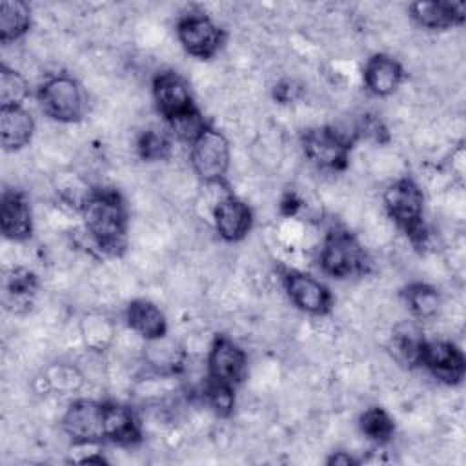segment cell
<instances>
[{
	"label": "cell",
	"instance_id": "cell-1",
	"mask_svg": "<svg viewBox=\"0 0 466 466\" xmlns=\"http://www.w3.org/2000/svg\"><path fill=\"white\" fill-rule=\"evenodd\" d=\"M80 213L93 242L107 255H120L127 244V209L115 189H89Z\"/></svg>",
	"mask_w": 466,
	"mask_h": 466
},
{
	"label": "cell",
	"instance_id": "cell-2",
	"mask_svg": "<svg viewBox=\"0 0 466 466\" xmlns=\"http://www.w3.org/2000/svg\"><path fill=\"white\" fill-rule=\"evenodd\" d=\"M384 208L393 222L413 240L422 242L426 237L422 224L424 195L411 178L404 177L390 184L384 191Z\"/></svg>",
	"mask_w": 466,
	"mask_h": 466
},
{
	"label": "cell",
	"instance_id": "cell-3",
	"mask_svg": "<svg viewBox=\"0 0 466 466\" xmlns=\"http://www.w3.org/2000/svg\"><path fill=\"white\" fill-rule=\"evenodd\" d=\"M368 258L359 240L342 228H333L320 248V268L335 279L351 277L366 271Z\"/></svg>",
	"mask_w": 466,
	"mask_h": 466
},
{
	"label": "cell",
	"instance_id": "cell-4",
	"mask_svg": "<svg viewBox=\"0 0 466 466\" xmlns=\"http://www.w3.org/2000/svg\"><path fill=\"white\" fill-rule=\"evenodd\" d=\"M191 144L189 160L195 173L208 184L220 182L229 169V142L211 126H206Z\"/></svg>",
	"mask_w": 466,
	"mask_h": 466
},
{
	"label": "cell",
	"instance_id": "cell-5",
	"mask_svg": "<svg viewBox=\"0 0 466 466\" xmlns=\"http://www.w3.org/2000/svg\"><path fill=\"white\" fill-rule=\"evenodd\" d=\"M42 111L56 122L71 124L84 113V98L78 82L67 75L49 76L38 89Z\"/></svg>",
	"mask_w": 466,
	"mask_h": 466
},
{
	"label": "cell",
	"instance_id": "cell-6",
	"mask_svg": "<svg viewBox=\"0 0 466 466\" xmlns=\"http://www.w3.org/2000/svg\"><path fill=\"white\" fill-rule=\"evenodd\" d=\"M302 147L315 166L324 169H344L350 158L351 140L342 131L322 126L304 133Z\"/></svg>",
	"mask_w": 466,
	"mask_h": 466
},
{
	"label": "cell",
	"instance_id": "cell-7",
	"mask_svg": "<svg viewBox=\"0 0 466 466\" xmlns=\"http://www.w3.org/2000/svg\"><path fill=\"white\" fill-rule=\"evenodd\" d=\"M177 38L180 46L197 58H211L222 46V29L202 11L187 13L177 22Z\"/></svg>",
	"mask_w": 466,
	"mask_h": 466
},
{
	"label": "cell",
	"instance_id": "cell-8",
	"mask_svg": "<svg viewBox=\"0 0 466 466\" xmlns=\"http://www.w3.org/2000/svg\"><path fill=\"white\" fill-rule=\"evenodd\" d=\"M106 402L78 399L66 410L62 430L78 444H95L106 439Z\"/></svg>",
	"mask_w": 466,
	"mask_h": 466
},
{
	"label": "cell",
	"instance_id": "cell-9",
	"mask_svg": "<svg viewBox=\"0 0 466 466\" xmlns=\"http://www.w3.org/2000/svg\"><path fill=\"white\" fill-rule=\"evenodd\" d=\"M248 368V357L244 350L231 339L215 337L208 353V382L235 390L244 379Z\"/></svg>",
	"mask_w": 466,
	"mask_h": 466
},
{
	"label": "cell",
	"instance_id": "cell-10",
	"mask_svg": "<svg viewBox=\"0 0 466 466\" xmlns=\"http://www.w3.org/2000/svg\"><path fill=\"white\" fill-rule=\"evenodd\" d=\"M151 91H153L155 104H157L158 111L162 113V116L167 120V124H171L197 109L193 104V96H191L186 78L182 75H178L177 71L167 69V71H160L158 75H155Z\"/></svg>",
	"mask_w": 466,
	"mask_h": 466
},
{
	"label": "cell",
	"instance_id": "cell-11",
	"mask_svg": "<svg viewBox=\"0 0 466 466\" xmlns=\"http://www.w3.org/2000/svg\"><path fill=\"white\" fill-rule=\"evenodd\" d=\"M284 288L291 302L304 313L326 315L331 309L333 297L329 289L304 271L288 269L284 273Z\"/></svg>",
	"mask_w": 466,
	"mask_h": 466
},
{
	"label": "cell",
	"instance_id": "cell-12",
	"mask_svg": "<svg viewBox=\"0 0 466 466\" xmlns=\"http://www.w3.org/2000/svg\"><path fill=\"white\" fill-rule=\"evenodd\" d=\"M420 364L426 366L435 379L446 384L461 382L466 371V360L462 351L455 344L446 340L424 342Z\"/></svg>",
	"mask_w": 466,
	"mask_h": 466
},
{
	"label": "cell",
	"instance_id": "cell-13",
	"mask_svg": "<svg viewBox=\"0 0 466 466\" xmlns=\"http://www.w3.org/2000/svg\"><path fill=\"white\" fill-rule=\"evenodd\" d=\"M0 229L7 240H27L33 233V213L24 193L5 189L0 198Z\"/></svg>",
	"mask_w": 466,
	"mask_h": 466
},
{
	"label": "cell",
	"instance_id": "cell-14",
	"mask_svg": "<svg viewBox=\"0 0 466 466\" xmlns=\"http://www.w3.org/2000/svg\"><path fill=\"white\" fill-rule=\"evenodd\" d=\"M213 220L218 235L228 242L246 237L251 228V209L235 195H224L213 208Z\"/></svg>",
	"mask_w": 466,
	"mask_h": 466
},
{
	"label": "cell",
	"instance_id": "cell-15",
	"mask_svg": "<svg viewBox=\"0 0 466 466\" xmlns=\"http://www.w3.org/2000/svg\"><path fill=\"white\" fill-rule=\"evenodd\" d=\"M35 133V118L24 106L0 107V142L5 151L27 146Z\"/></svg>",
	"mask_w": 466,
	"mask_h": 466
},
{
	"label": "cell",
	"instance_id": "cell-16",
	"mask_svg": "<svg viewBox=\"0 0 466 466\" xmlns=\"http://www.w3.org/2000/svg\"><path fill=\"white\" fill-rule=\"evenodd\" d=\"M402 66L390 55L377 53L364 66V84L377 96L391 95L402 82Z\"/></svg>",
	"mask_w": 466,
	"mask_h": 466
},
{
	"label": "cell",
	"instance_id": "cell-17",
	"mask_svg": "<svg viewBox=\"0 0 466 466\" xmlns=\"http://www.w3.org/2000/svg\"><path fill=\"white\" fill-rule=\"evenodd\" d=\"M411 18L428 29H448L464 22V2H415L410 5Z\"/></svg>",
	"mask_w": 466,
	"mask_h": 466
},
{
	"label": "cell",
	"instance_id": "cell-18",
	"mask_svg": "<svg viewBox=\"0 0 466 466\" xmlns=\"http://www.w3.org/2000/svg\"><path fill=\"white\" fill-rule=\"evenodd\" d=\"M126 320L129 328L146 340H160L167 333V320L162 309L146 299L129 302Z\"/></svg>",
	"mask_w": 466,
	"mask_h": 466
},
{
	"label": "cell",
	"instance_id": "cell-19",
	"mask_svg": "<svg viewBox=\"0 0 466 466\" xmlns=\"http://www.w3.org/2000/svg\"><path fill=\"white\" fill-rule=\"evenodd\" d=\"M104 426H106V441H111L116 444H135L142 437L138 419L135 417L131 408L116 402H106Z\"/></svg>",
	"mask_w": 466,
	"mask_h": 466
},
{
	"label": "cell",
	"instance_id": "cell-20",
	"mask_svg": "<svg viewBox=\"0 0 466 466\" xmlns=\"http://www.w3.org/2000/svg\"><path fill=\"white\" fill-rule=\"evenodd\" d=\"M31 25V9L22 0H4L0 4V40L15 42L27 33Z\"/></svg>",
	"mask_w": 466,
	"mask_h": 466
},
{
	"label": "cell",
	"instance_id": "cell-21",
	"mask_svg": "<svg viewBox=\"0 0 466 466\" xmlns=\"http://www.w3.org/2000/svg\"><path fill=\"white\" fill-rule=\"evenodd\" d=\"M402 295H404V302L410 308V311L419 319L433 317L441 304L437 289L424 282L410 284L408 288H404Z\"/></svg>",
	"mask_w": 466,
	"mask_h": 466
},
{
	"label": "cell",
	"instance_id": "cell-22",
	"mask_svg": "<svg viewBox=\"0 0 466 466\" xmlns=\"http://www.w3.org/2000/svg\"><path fill=\"white\" fill-rule=\"evenodd\" d=\"M359 426L360 431L375 441V442H388L395 431V422L390 417V413L379 406L368 408L360 419H359Z\"/></svg>",
	"mask_w": 466,
	"mask_h": 466
},
{
	"label": "cell",
	"instance_id": "cell-23",
	"mask_svg": "<svg viewBox=\"0 0 466 466\" xmlns=\"http://www.w3.org/2000/svg\"><path fill=\"white\" fill-rule=\"evenodd\" d=\"M29 93L27 80L15 69L2 64L0 67V102L5 106H22Z\"/></svg>",
	"mask_w": 466,
	"mask_h": 466
},
{
	"label": "cell",
	"instance_id": "cell-24",
	"mask_svg": "<svg viewBox=\"0 0 466 466\" xmlns=\"http://www.w3.org/2000/svg\"><path fill=\"white\" fill-rule=\"evenodd\" d=\"M137 151L144 160H162L171 151V140L162 129H146L138 137Z\"/></svg>",
	"mask_w": 466,
	"mask_h": 466
},
{
	"label": "cell",
	"instance_id": "cell-25",
	"mask_svg": "<svg viewBox=\"0 0 466 466\" xmlns=\"http://www.w3.org/2000/svg\"><path fill=\"white\" fill-rule=\"evenodd\" d=\"M9 291L16 297L29 295L36 288V277L27 269H15L13 277H9Z\"/></svg>",
	"mask_w": 466,
	"mask_h": 466
},
{
	"label": "cell",
	"instance_id": "cell-26",
	"mask_svg": "<svg viewBox=\"0 0 466 466\" xmlns=\"http://www.w3.org/2000/svg\"><path fill=\"white\" fill-rule=\"evenodd\" d=\"M355 462L357 461L350 453H344V451H339L328 459V464H335V466H351Z\"/></svg>",
	"mask_w": 466,
	"mask_h": 466
}]
</instances>
